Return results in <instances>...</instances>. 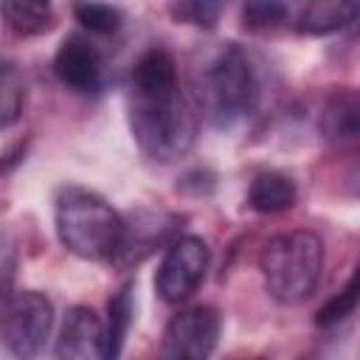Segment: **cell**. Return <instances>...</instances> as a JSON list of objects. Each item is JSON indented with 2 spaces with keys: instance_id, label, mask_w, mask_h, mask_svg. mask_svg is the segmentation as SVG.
I'll return each instance as SVG.
<instances>
[{
  "instance_id": "cell-1",
  "label": "cell",
  "mask_w": 360,
  "mask_h": 360,
  "mask_svg": "<svg viewBox=\"0 0 360 360\" xmlns=\"http://www.w3.org/2000/svg\"><path fill=\"white\" fill-rule=\"evenodd\" d=\"M59 242L82 259H112L124 239V219L87 188L68 186L56 197Z\"/></svg>"
},
{
  "instance_id": "cell-2",
  "label": "cell",
  "mask_w": 360,
  "mask_h": 360,
  "mask_svg": "<svg viewBox=\"0 0 360 360\" xmlns=\"http://www.w3.org/2000/svg\"><path fill=\"white\" fill-rule=\"evenodd\" d=\"M267 292L287 307L304 304L323 270V242L309 231H290L273 236L259 256Z\"/></svg>"
},
{
  "instance_id": "cell-3",
  "label": "cell",
  "mask_w": 360,
  "mask_h": 360,
  "mask_svg": "<svg viewBox=\"0 0 360 360\" xmlns=\"http://www.w3.org/2000/svg\"><path fill=\"white\" fill-rule=\"evenodd\" d=\"M129 121L141 149L163 163L186 155L197 135V118L191 101L180 87L155 96L132 93Z\"/></svg>"
},
{
  "instance_id": "cell-4",
  "label": "cell",
  "mask_w": 360,
  "mask_h": 360,
  "mask_svg": "<svg viewBox=\"0 0 360 360\" xmlns=\"http://www.w3.org/2000/svg\"><path fill=\"white\" fill-rule=\"evenodd\" d=\"M208 90H211V110L214 121L233 124L256 107L259 82L248 53L239 45H228L219 51L208 70Z\"/></svg>"
},
{
  "instance_id": "cell-5",
  "label": "cell",
  "mask_w": 360,
  "mask_h": 360,
  "mask_svg": "<svg viewBox=\"0 0 360 360\" xmlns=\"http://www.w3.org/2000/svg\"><path fill=\"white\" fill-rule=\"evenodd\" d=\"M53 307L37 290L11 292L6 307L0 309V338L6 349L17 357H34L51 332Z\"/></svg>"
},
{
  "instance_id": "cell-6",
  "label": "cell",
  "mask_w": 360,
  "mask_h": 360,
  "mask_svg": "<svg viewBox=\"0 0 360 360\" xmlns=\"http://www.w3.org/2000/svg\"><path fill=\"white\" fill-rule=\"evenodd\" d=\"M208 262H211V253H208V245L200 236L174 239L169 245L160 267H158V276H155L158 295L169 304L186 301L202 284Z\"/></svg>"
},
{
  "instance_id": "cell-7",
  "label": "cell",
  "mask_w": 360,
  "mask_h": 360,
  "mask_svg": "<svg viewBox=\"0 0 360 360\" xmlns=\"http://www.w3.org/2000/svg\"><path fill=\"white\" fill-rule=\"evenodd\" d=\"M219 338V315L214 307L180 309L163 332V352L174 360H202L214 352Z\"/></svg>"
},
{
  "instance_id": "cell-8",
  "label": "cell",
  "mask_w": 360,
  "mask_h": 360,
  "mask_svg": "<svg viewBox=\"0 0 360 360\" xmlns=\"http://www.w3.org/2000/svg\"><path fill=\"white\" fill-rule=\"evenodd\" d=\"M284 20L298 34L323 37L352 25L357 20V3L354 0H287Z\"/></svg>"
},
{
  "instance_id": "cell-9",
  "label": "cell",
  "mask_w": 360,
  "mask_h": 360,
  "mask_svg": "<svg viewBox=\"0 0 360 360\" xmlns=\"http://www.w3.org/2000/svg\"><path fill=\"white\" fill-rule=\"evenodd\" d=\"M56 79L73 93H96L101 87V53L84 37H68L53 56Z\"/></svg>"
},
{
  "instance_id": "cell-10",
  "label": "cell",
  "mask_w": 360,
  "mask_h": 360,
  "mask_svg": "<svg viewBox=\"0 0 360 360\" xmlns=\"http://www.w3.org/2000/svg\"><path fill=\"white\" fill-rule=\"evenodd\" d=\"M56 354L65 360H101L104 357V323L90 307H73L62 323Z\"/></svg>"
},
{
  "instance_id": "cell-11",
  "label": "cell",
  "mask_w": 360,
  "mask_h": 360,
  "mask_svg": "<svg viewBox=\"0 0 360 360\" xmlns=\"http://www.w3.org/2000/svg\"><path fill=\"white\" fill-rule=\"evenodd\" d=\"M321 132L329 143L354 141L360 132V98L354 90H338L326 98L321 112Z\"/></svg>"
},
{
  "instance_id": "cell-12",
  "label": "cell",
  "mask_w": 360,
  "mask_h": 360,
  "mask_svg": "<svg viewBox=\"0 0 360 360\" xmlns=\"http://www.w3.org/2000/svg\"><path fill=\"white\" fill-rule=\"evenodd\" d=\"M180 87L174 56L163 48H149L132 68V93L155 96Z\"/></svg>"
},
{
  "instance_id": "cell-13",
  "label": "cell",
  "mask_w": 360,
  "mask_h": 360,
  "mask_svg": "<svg viewBox=\"0 0 360 360\" xmlns=\"http://www.w3.org/2000/svg\"><path fill=\"white\" fill-rule=\"evenodd\" d=\"M295 183L287 174L278 172H262L253 177L250 191H248V202L253 211L259 214H278L287 211L290 205H295Z\"/></svg>"
},
{
  "instance_id": "cell-14",
  "label": "cell",
  "mask_w": 360,
  "mask_h": 360,
  "mask_svg": "<svg viewBox=\"0 0 360 360\" xmlns=\"http://www.w3.org/2000/svg\"><path fill=\"white\" fill-rule=\"evenodd\" d=\"M0 14L6 28L17 37L45 34L53 22L51 0H0Z\"/></svg>"
},
{
  "instance_id": "cell-15",
  "label": "cell",
  "mask_w": 360,
  "mask_h": 360,
  "mask_svg": "<svg viewBox=\"0 0 360 360\" xmlns=\"http://www.w3.org/2000/svg\"><path fill=\"white\" fill-rule=\"evenodd\" d=\"M132 323V284H121L107 304V326H104V357H118L124 338Z\"/></svg>"
},
{
  "instance_id": "cell-16",
  "label": "cell",
  "mask_w": 360,
  "mask_h": 360,
  "mask_svg": "<svg viewBox=\"0 0 360 360\" xmlns=\"http://www.w3.org/2000/svg\"><path fill=\"white\" fill-rule=\"evenodd\" d=\"M25 104V84L14 62L0 56V129L11 127Z\"/></svg>"
},
{
  "instance_id": "cell-17",
  "label": "cell",
  "mask_w": 360,
  "mask_h": 360,
  "mask_svg": "<svg viewBox=\"0 0 360 360\" xmlns=\"http://www.w3.org/2000/svg\"><path fill=\"white\" fill-rule=\"evenodd\" d=\"M354 307H357V276H352L346 281V287L332 295L318 312H315V323L318 326H338L340 321H346L349 315H354Z\"/></svg>"
},
{
  "instance_id": "cell-18",
  "label": "cell",
  "mask_w": 360,
  "mask_h": 360,
  "mask_svg": "<svg viewBox=\"0 0 360 360\" xmlns=\"http://www.w3.org/2000/svg\"><path fill=\"white\" fill-rule=\"evenodd\" d=\"M76 20L93 34H112L121 25V11L115 6H110V3L90 0V3L76 6Z\"/></svg>"
},
{
  "instance_id": "cell-19",
  "label": "cell",
  "mask_w": 360,
  "mask_h": 360,
  "mask_svg": "<svg viewBox=\"0 0 360 360\" xmlns=\"http://www.w3.org/2000/svg\"><path fill=\"white\" fill-rule=\"evenodd\" d=\"M284 3L287 0H245L242 6V20L248 28L262 31L284 22Z\"/></svg>"
},
{
  "instance_id": "cell-20",
  "label": "cell",
  "mask_w": 360,
  "mask_h": 360,
  "mask_svg": "<svg viewBox=\"0 0 360 360\" xmlns=\"http://www.w3.org/2000/svg\"><path fill=\"white\" fill-rule=\"evenodd\" d=\"M219 11H222V0H183V6L177 8V14H183L188 22L208 28L217 22Z\"/></svg>"
},
{
  "instance_id": "cell-21",
  "label": "cell",
  "mask_w": 360,
  "mask_h": 360,
  "mask_svg": "<svg viewBox=\"0 0 360 360\" xmlns=\"http://www.w3.org/2000/svg\"><path fill=\"white\" fill-rule=\"evenodd\" d=\"M14 267H17V256H14V245L8 239L0 236V309L6 307V301L11 298V287H14Z\"/></svg>"
}]
</instances>
